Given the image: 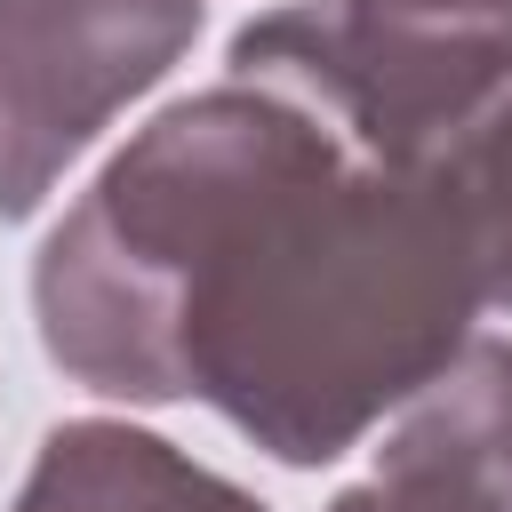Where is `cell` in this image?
<instances>
[{"instance_id": "8992f818", "label": "cell", "mask_w": 512, "mask_h": 512, "mask_svg": "<svg viewBox=\"0 0 512 512\" xmlns=\"http://www.w3.org/2000/svg\"><path fill=\"white\" fill-rule=\"evenodd\" d=\"M424 168L456 208V232H464V256L480 280V312H512V88L472 128H456Z\"/></svg>"}, {"instance_id": "7a4b0ae2", "label": "cell", "mask_w": 512, "mask_h": 512, "mask_svg": "<svg viewBox=\"0 0 512 512\" xmlns=\"http://www.w3.org/2000/svg\"><path fill=\"white\" fill-rule=\"evenodd\" d=\"M232 80L296 96L368 160L424 168L512 88V0H288L232 32Z\"/></svg>"}, {"instance_id": "3957f363", "label": "cell", "mask_w": 512, "mask_h": 512, "mask_svg": "<svg viewBox=\"0 0 512 512\" xmlns=\"http://www.w3.org/2000/svg\"><path fill=\"white\" fill-rule=\"evenodd\" d=\"M192 40L200 0H0V216H32Z\"/></svg>"}, {"instance_id": "52a82bcc", "label": "cell", "mask_w": 512, "mask_h": 512, "mask_svg": "<svg viewBox=\"0 0 512 512\" xmlns=\"http://www.w3.org/2000/svg\"><path fill=\"white\" fill-rule=\"evenodd\" d=\"M328 512H480V504H464L456 488H440V480H424V472H400V464H376L360 488H344Z\"/></svg>"}, {"instance_id": "6da1fadb", "label": "cell", "mask_w": 512, "mask_h": 512, "mask_svg": "<svg viewBox=\"0 0 512 512\" xmlns=\"http://www.w3.org/2000/svg\"><path fill=\"white\" fill-rule=\"evenodd\" d=\"M48 360L104 400H208L280 464H336L480 320L432 168L352 152L280 88L168 104L32 264Z\"/></svg>"}, {"instance_id": "277c9868", "label": "cell", "mask_w": 512, "mask_h": 512, "mask_svg": "<svg viewBox=\"0 0 512 512\" xmlns=\"http://www.w3.org/2000/svg\"><path fill=\"white\" fill-rule=\"evenodd\" d=\"M8 512H264V504L240 480L192 464L160 432L80 416V424H56L40 440Z\"/></svg>"}, {"instance_id": "5b68a950", "label": "cell", "mask_w": 512, "mask_h": 512, "mask_svg": "<svg viewBox=\"0 0 512 512\" xmlns=\"http://www.w3.org/2000/svg\"><path fill=\"white\" fill-rule=\"evenodd\" d=\"M376 464L424 472L480 512H512V336L464 344L392 424Z\"/></svg>"}]
</instances>
